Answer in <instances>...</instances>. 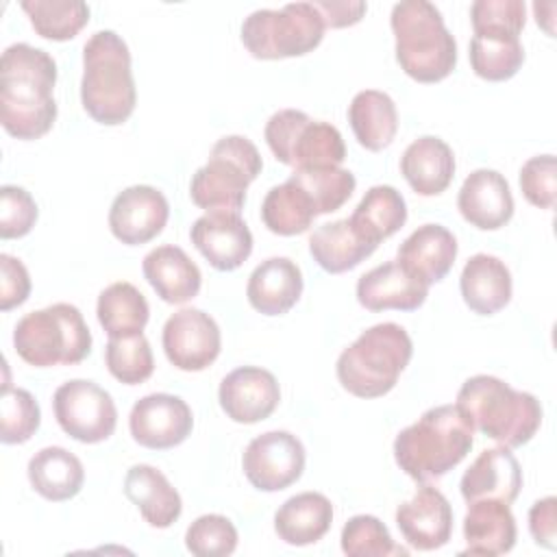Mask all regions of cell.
I'll return each instance as SVG.
<instances>
[{
  "label": "cell",
  "instance_id": "f35d334b",
  "mask_svg": "<svg viewBox=\"0 0 557 557\" xmlns=\"http://www.w3.org/2000/svg\"><path fill=\"white\" fill-rule=\"evenodd\" d=\"M41 424V411L28 389L2 385L0 396V440L2 444L28 442Z\"/></svg>",
  "mask_w": 557,
  "mask_h": 557
},
{
  "label": "cell",
  "instance_id": "9c48e42d",
  "mask_svg": "<svg viewBox=\"0 0 557 557\" xmlns=\"http://www.w3.org/2000/svg\"><path fill=\"white\" fill-rule=\"evenodd\" d=\"M324 20L313 2H289L281 9H257L242 24V44L255 59L302 57L320 46Z\"/></svg>",
  "mask_w": 557,
  "mask_h": 557
},
{
  "label": "cell",
  "instance_id": "b9f144b4",
  "mask_svg": "<svg viewBox=\"0 0 557 557\" xmlns=\"http://www.w3.org/2000/svg\"><path fill=\"white\" fill-rule=\"evenodd\" d=\"M235 524L220 513H205L196 518L185 531V546L198 557H222L237 548Z\"/></svg>",
  "mask_w": 557,
  "mask_h": 557
},
{
  "label": "cell",
  "instance_id": "d590c367",
  "mask_svg": "<svg viewBox=\"0 0 557 557\" xmlns=\"http://www.w3.org/2000/svg\"><path fill=\"white\" fill-rule=\"evenodd\" d=\"M470 65L479 78L509 81L518 74L524 61V48L518 35L509 33H474L470 39Z\"/></svg>",
  "mask_w": 557,
  "mask_h": 557
},
{
  "label": "cell",
  "instance_id": "e0dca14e",
  "mask_svg": "<svg viewBox=\"0 0 557 557\" xmlns=\"http://www.w3.org/2000/svg\"><path fill=\"white\" fill-rule=\"evenodd\" d=\"M218 400L233 422L255 424L274 413L281 400V387L270 370L242 366L222 379Z\"/></svg>",
  "mask_w": 557,
  "mask_h": 557
},
{
  "label": "cell",
  "instance_id": "4316f807",
  "mask_svg": "<svg viewBox=\"0 0 557 557\" xmlns=\"http://www.w3.org/2000/svg\"><path fill=\"white\" fill-rule=\"evenodd\" d=\"M463 302L479 315H494L511 300V272L503 259L476 252L459 276Z\"/></svg>",
  "mask_w": 557,
  "mask_h": 557
},
{
  "label": "cell",
  "instance_id": "7bdbcfd3",
  "mask_svg": "<svg viewBox=\"0 0 557 557\" xmlns=\"http://www.w3.org/2000/svg\"><path fill=\"white\" fill-rule=\"evenodd\" d=\"M470 22L474 33H509L518 35L527 22L524 0H476L470 7Z\"/></svg>",
  "mask_w": 557,
  "mask_h": 557
},
{
  "label": "cell",
  "instance_id": "8fae6325",
  "mask_svg": "<svg viewBox=\"0 0 557 557\" xmlns=\"http://www.w3.org/2000/svg\"><path fill=\"white\" fill-rule=\"evenodd\" d=\"M52 409L59 426L83 444H98L113 435L117 409L107 389L94 381L72 379L57 387Z\"/></svg>",
  "mask_w": 557,
  "mask_h": 557
},
{
  "label": "cell",
  "instance_id": "5bb4252c",
  "mask_svg": "<svg viewBox=\"0 0 557 557\" xmlns=\"http://www.w3.org/2000/svg\"><path fill=\"white\" fill-rule=\"evenodd\" d=\"M128 429L139 446L165 450L183 444L189 437L194 416L181 396L157 392L139 398L133 405Z\"/></svg>",
  "mask_w": 557,
  "mask_h": 557
},
{
  "label": "cell",
  "instance_id": "6da1fadb",
  "mask_svg": "<svg viewBox=\"0 0 557 557\" xmlns=\"http://www.w3.org/2000/svg\"><path fill=\"white\" fill-rule=\"evenodd\" d=\"M54 59L30 44H11L0 59V122L17 139L44 137L57 120Z\"/></svg>",
  "mask_w": 557,
  "mask_h": 557
},
{
  "label": "cell",
  "instance_id": "7dc6e473",
  "mask_svg": "<svg viewBox=\"0 0 557 557\" xmlns=\"http://www.w3.org/2000/svg\"><path fill=\"white\" fill-rule=\"evenodd\" d=\"M529 531L537 546L557 548V498L544 496L529 509Z\"/></svg>",
  "mask_w": 557,
  "mask_h": 557
},
{
  "label": "cell",
  "instance_id": "44dd1931",
  "mask_svg": "<svg viewBox=\"0 0 557 557\" xmlns=\"http://www.w3.org/2000/svg\"><path fill=\"white\" fill-rule=\"evenodd\" d=\"M429 296V285L409 274L398 261L381 263L357 281V300L368 311H413Z\"/></svg>",
  "mask_w": 557,
  "mask_h": 557
},
{
  "label": "cell",
  "instance_id": "e575fe53",
  "mask_svg": "<svg viewBox=\"0 0 557 557\" xmlns=\"http://www.w3.org/2000/svg\"><path fill=\"white\" fill-rule=\"evenodd\" d=\"M100 326L109 337H128L144 331L150 318L146 296L128 281L107 285L96 305Z\"/></svg>",
  "mask_w": 557,
  "mask_h": 557
},
{
  "label": "cell",
  "instance_id": "277c9868",
  "mask_svg": "<svg viewBox=\"0 0 557 557\" xmlns=\"http://www.w3.org/2000/svg\"><path fill=\"white\" fill-rule=\"evenodd\" d=\"M83 109L98 124L126 122L137 102L131 50L115 30H96L83 46Z\"/></svg>",
  "mask_w": 557,
  "mask_h": 557
},
{
  "label": "cell",
  "instance_id": "30bf717a",
  "mask_svg": "<svg viewBox=\"0 0 557 557\" xmlns=\"http://www.w3.org/2000/svg\"><path fill=\"white\" fill-rule=\"evenodd\" d=\"M263 135L276 161L294 170L339 168L346 159L342 133L333 124L311 120L298 109L272 113Z\"/></svg>",
  "mask_w": 557,
  "mask_h": 557
},
{
  "label": "cell",
  "instance_id": "d4e9b609",
  "mask_svg": "<svg viewBox=\"0 0 557 557\" xmlns=\"http://www.w3.org/2000/svg\"><path fill=\"white\" fill-rule=\"evenodd\" d=\"M144 278L163 302L183 305L191 300L202 285L198 265L178 246L163 244L152 248L141 263Z\"/></svg>",
  "mask_w": 557,
  "mask_h": 557
},
{
  "label": "cell",
  "instance_id": "f1b7e54d",
  "mask_svg": "<svg viewBox=\"0 0 557 557\" xmlns=\"http://www.w3.org/2000/svg\"><path fill=\"white\" fill-rule=\"evenodd\" d=\"M333 522V505L320 492H300L274 513V531L289 546H309L322 540Z\"/></svg>",
  "mask_w": 557,
  "mask_h": 557
},
{
  "label": "cell",
  "instance_id": "4fadbf2b",
  "mask_svg": "<svg viewBox=\"0 0 557 557\" xmlns=\"http://www.w3.org/2000/svg\"><path fill=\"white\" fill-rule=\"evenodd\" d=\"M161 344L174 368L183 372H200L218 359L222 335L218 322L207 311L185 307L165 320Z\"/></svg>",
  "mask_w": 557,
  "mask_h": 557
},
{
  "label": "cell",
  "instance_id": "ee69618b",
  "mask_svg": "<svg viewBox=\"0 0 557 557\" xmlns=\"http://www.w3.org/2000/svg\"><path fill=\"white\" fill-rule=\"evenodd\" d=\"M522 196L540 209H553L557 200V161L555 154H537L520 168Z\"/></svg>",
  "mask_w": 557,
  "mask_h": 557
},
{
  "label": "cell",
  "instance_id": "cb8c5ba5",
  "mask_svg": "<svg viewBox=\"0 0 557 557\" xmlns=\"http://www.w3.org/2000/svg\"><path fill=\"white\" fill-rule=\"evenodd\" d=\"M516 518L503 500H474L468 503L463 516V555H505L516 544Z\"/></svg>",
  "mask_w": 557,
  "mask_h": 557
},
{
  "label": "cell",
  "instance_id": "484cf974",
  "mask_svg": "<svg viewBox=\"0 0 557 557\" xmlns=\"http://www.w3.org/2000/svg\"><path fill=\"white\" fill-rule=\"evenodd\" d=\"M124 494L154 529L172 527L183 511V500L176 487L161 470L148 463L128 468L124 476Z\"/></svg>",
  "mask_w": 557,
  "mask_h": 557
},
{
  "label": "cell",
  "instance_id": "ac0fdd59",
  "mask_svg": "<svg viewBox=\"0 0 557 557\" xmlns=\"http://www.w3.org/2000/svg\"><path fill=\"white\" fill-rule=\"evenodd\" d=\"M396 527L416 550H437L453 535V507L433 485H420L416 494L398 505Z\"/></svg>",
  "mask_w": 557,
  "mask_h": 557
},
{
  "label": "cell",
  "instance_id": "7402d4cb",
  "mask_svg": "<svg viewBox=\"0 0 557 557\" xmlns=\"http://www.w3.org/2000/svg\"><path fill=\"white\" fill-rule=\"evenodd\" d=\"M455 257V235L442 224H422L398 246L396 261L431 287L450 272Z\"/></svg>",
  "mask_w": 557,
  "mask_h": 557
},
{
  "label": "cell",
  "instance_id": "836d02e7",
  "mask_svg": "<svg viewBox=\"0 0 557 557\" xmlns=\"http://www.w3.org/2000/svg\"><path fill=\"white\" fill-rule=\"evenodd\" d=\"M350 222L372 244H381L407 222V202L392 185L370 187L355 207Z\"/></svg>",
  "mask_w": 557,
  "mask_h": 557
},
{
  "label": "cell",
  "instance_id": "d6986e66",
  "mask_svg": "<svg viewBox=\"0 0 557 557\" xmlns=\"http://www.w3.org/2000/svg\"><path fill=\"white\" fill-rule=\"evenodd\" d=\"M457 209L463 220L481 231H496L513 215V196L507 178L487 168L470 172L457 194Z\"/></svg>",
  "mask_w": 557,
  "mask_h": 557
},
{
  "label": "cell",
  "instance_id": "3957f363",
  "mask_svg": "<svg viewBox=\"0 0 557 557\" xmlns=\"http://www.w3.org/2000/svg\"><path fill=\"white\" fill-rule=\"evenodd\" d=\"M455 405L474 431H481L507 448L531 442L542 424L540 400L492 374L466 379L457 392Z\"/></svg>",
  "mask_w": 557,
  "mask_h": 557
},
{
  "label": "cell",
  "instance_id": "60d3db41",
  "mask_svg": "<svg viewBox=\"0 0 557 557\" xmlns=\"http://www.w3.org/2000/svg\"><path fill=\"white\" fill-rule=\"evenodd\" d=\"M342 550L348 557H389L407 555L405 548L396 546L387 527L370 513L352 516L342 529Z\"/></svg>",
  "mask_w": 557,
  "mask_h": 557
},
{
  "label": "cell",
  "instance_id": "8d00e7d4",
  "mask_svg": "<svg viewBox=\"0 0 557 557\" xmlns=\"http://www.w3.org/2000/svg\"><path fill=\"white\" fill-rule=\"evenodd\" d=\"M33 28L44 39L67 41L89 22V7L83 0H22Z\"/></svg>",
  "mask_w": 557,
  "mask_h": 557
},
{
  "label": "cell",
  "instance_id": "52a82bcc",
  "mask_svg": "<svg viewBox=\"0 0 557 557\" xmlns=\"http://www.w3.org/2000/svg\"><path fill=\"white\" fill-rule=\"evenodd\" d=\"M15 352L35 368H50L57 363H81L91 350L89 326L70 302H54L17 320L13 329Z\"/></svg>",
  "mask_w": 557,
  "mask_h": 557
},
{
  "label": "cell",
  "instance_id": "8992f818",
  "mask_svg": "<svg viewBox=\"0 0 557 557\" xmlns=\"http://www.w3.org/2000/svg\"><path fill=\"white\" fill-rule=\"evenodd\" d=\"M413 355L409 333L396 322L366 329L335 363L337 381L357 398H379L394 389Z\"/></svg>",
  "mask_w": 557,
  "mask_h": 557
},
{
  "label": "cell",
  "instance_id": "ba28073f",
  "mask_svg": "<svg viewBox=\"0 0 557 557\" xmlns=\"http://www.w3.org/2000/svg\"><path fill=\"white\" fill-rule=\"evenodd\" d=\"M261 154L248 137H220L211 148L209 161L191 176V202L207 211H239L246 189L261 174Z\"/></svg>",
  "mask_w": 557,
  "mask_h": 557
},
{
  "label": "cell",
  "instance_id": "ab89813d",
  "mask_svg": "<svg viewBox=\"0 0 557 557\" xmlns=\"http://www.w3.org/2000/svg\"><path fill=\"white\" fill-rule=\"evenodd\" d=\"M298 185L307 189V194L313 198V205L318 209V215L333 213L355 191V174L344 168H318V170H294L289 174Z\"/></svg>",
  "mask_w": 557,
  "mask_h": 557
},
{
  "label": "cell",
  "instance_id": "7a4b0ae2",
  "mask_svg": "<svg viewBox=\"0 0 557 557\" xmlns=\"http://www.w3.org/2000/svg\"><path fill=\"white\" fill-rule=\"evenodd\" d=\"M474 444V429L457 405L426 409L394 440L398 468L418 483H429L459 466Z\"/></svg>",
  "mask_w": 557,
  "mask_h": 557
},
{
  "label": "cell",
  "instance_id": "c3c4849f",
  "mask_svg": "<svg viewBox=\"0 0 557 557\" xmlns=\"http://www.w3.org/2000/svg\"><path fill=\"white\" fill-rule=\"evenodd\" d=\"M313 7L320 11L326 28L352 26L368 9V4L361 0H315Z\"/></svg>",
  "mask_w": 557,
  "mask_h": 557
},
{
  "label": "cell",
  "instance_id": "83f0119b",
  "mask_svg": "<svg viewBox=\"0 0 557 557\" xmlns=\"http://www.w3.org/2000/svg\"><path fill=\"white\" fill-rule=\"evenodd\" d=\"M400 174L416 194L437 196L455 176V154L444 139L422 135L405 148L400 157Z\"/></svg>",
  "mask_w": 557,
  "mask_h": 557
},
{
  "label": "cell",
  "instance_id": "9a60e30c",
  "mask_svg": "<svg viewBox=\"0 0 557 557\" xmlns=\"http://www.w3.org/2000/svg\"><path fill=\"white\" fill-rule=\"evenodd\" d=\"M170 218V205L163 191L152 185H131L122 189L109 209V228L126 246H139L154 239Z\"/></svg>",
  "mask_w": 557,
  "mask_h": 557
},
{
  "label": "cell",
  "instance_id": "74e56055",
  "mask_svg": "<svg viewBox=\"0 0 557 557\" xmlns=\"http://www.w3.org/2000/svg\"><path fill=\"white\" fill-rule=\"evenodd\" d=\"M104 363L113 379L124 385H139L154 372V357L144 333L128 337H109Z\"/></svg>",
  "mask_w": 557,
  "mask_h": 557
},
{
  "label": "cell",
  "instance_id": "bcb514c9",
  "mask_svg": "<svg viewBox=\"0 0 557 557\" xmlns=\"http://www.w3.org/2000/svg\"><path fill=\"white\" fill-rule=\"evenodd\" d=\"M30 294V276L26 265L7 252L0 255V309L9 311L26 302Z\"/></svg>",
  "mask_w": 557,
  "mask_h": 557
},
{
  "label": "cell",
  "instance_id": "1f68e13d",
  "mask_svg": "<svg viewBox=\"0 0 557 557\" xmlns=\"http://www.w3.org/2000/svg\"><path fill=\"white\" fill-rule=\"evenodd\" d=\"M348 122L357 141L366 150L379 152L396 137L398 111L385 91L363 89L348 104Z\"/></svg>",
  "mask_w": 557,
  "mask_h": 557
},
{
  "label": "cell",
  "instance_id": "f6af8a7d",
  "mask_svg": "<svg viewBox=\"0 0 557 557\" xmlns=\"http://www.w3.org/2000/svg\"><path fill=\"white\" fill-rule=\"evenodd\" d=\"M37 202L35 198L17 185L0 187V237L13 239L24 237L37 222Z\"/></svg>",
  "mask_w": 557,
  "mask_h": 557
},
{
  "label": "cell",
  "instance_id": "ffe728a7",
  "mask_svg": "<svg viewBox=\"0 0 557 557\" xmlns=\"http://www.w3.org/2000/svg\"><path fill=\"white\" fill-rule=\"evenodd\" d=\"M522 487V470L511 448L494 446L479 453V457L463 472L459 490L466 503L492 498L511 505Z\"/></svg>",
  "mask_w": 557,
  "mask_h": 557
},
{
  "label": "cell",
  "instance_id": "f546056e",
  "mask_svg": "<svg viewBox=\"0 0 557 557\" xmlns=\"http://www.w3.org/2000/svg\"><path fill=\"white\" fill-rule=\"evenodd\" d=\"M376 250L350 222V218L326 222L309 237V252L313 261L329 274H342L357 268Z\"/></svg>",
  "mask_w": 557,
  "mask_h": 557
},
{
  "label": "cell",
  "instance_id": "2e32d148",
  "mask_svg": "<svg viewBox=\"0 0 557 557\" xmlns=\"http://www.w3.org/2000/svg\"><path fill=\"white\" fill-rule=\"evenodd\" d=\"M191 244L220 272L237 270L252 252V233L239 211H207L189 231Z\"/></svg>",
  "mask_w": 557,
  "mask_h": 557
},
{
  "label": "cell",
  "instance_id": "d6a6232c",
  "mask_svg": "<svg viewBox=\"0 0 557 557\" xmlns=\"http://www.w3.org/2000/svg\"><path fill=\"white\" fill-rule=\"evenodd\" d=\"M318 209L313 198L292 176L285 183L274 185L261 202V220L274 235H300L313 224Z\"/></svg>",
  "mask_w": 557,
  "mask_h": 557
},
{
  "label": "cell",
  "instance_id": "5b68a950",
  "mask_svg": "<svg viewBox=\"0 0 557 557\" xmlns=\"http://www.w3.org/2000/svg\"><path fill=\"white\" fill-rule=\"evenodd\" d=\"M389 26L396 39V61L407 76L418 83H437L455 70L457 41L433 2H396Z\"/></svg>",
  "mask_w": 557,
  "mask_h": 557
},
{
  "label": "cell",
  "instance_id": "4dcf8cb0",
  "mask_svg": "<svg viewBox=\"0 0 557 557\" xmlns=\"http://www.w3.org/2000/svg\"><path fill=\"white\" fill-rule=\"evenodd\" d=\"M26 474L33 490L52 503L74 498L85 481L81 459L61 446H46L37 450L28 461Z\"/></svg>",
  "mask_w": 557,
  "mask_h": 557
},
{
  "label": "cell",
  "instance_id": "603a6c76",
  "mask_svg": "<svg viewBox=\"0 0 557 557\" xmlns=\"http://www.w3.org/2000/svg\"><path fill=\"white\" fill-rule=\"evenodd\" d=\"M302 294V272L287 257L261 261L248 276L246 296L252 309L263 315L287 313Z\"/></svg>",
  "mask_w": 557,
  "mask_h": 557
},
{
  "label": "cell",
  "instance_id": "7c38bea8",
  "mask_svg": "<svg viewBox=\"0 0 557 557\" xmlns=\"http://www.w3.org/2000/svg\"><path fill=\"white\" fill-rule=\"evenodd\" d=\"M305 459V446L294 433L268 431L248 442L242 468L255 490L281 492L300 479Z\"/></svg>",
  "mask_w": 557,
  "mask_h": 557
}]
</instances>
